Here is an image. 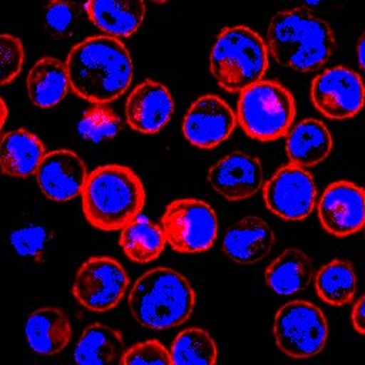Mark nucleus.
<instances>
[{
	"mask_svg": "<svg viewBox=\"0 0 365 365\" xmlns=\"http://www.w3.org/2000/svg\"><path fill=\"white\" fill-rule=\"evenodd\" d=\"M80 19V6L73 0H48L44 7V30L50 37L70 34Z\"/></svg>",
	"mask_w": 365,
	"mask_h": 365,
	"instance_id": "29",
	"label": "nucleus"
},
{
	"mask_svg": "<svg viewBox=\"0 0 365 365\" xmlns=\"http://www.w3.org/2000/svg\"><path fill=\"white\" fill-rule=\"evenodd\" d=\"M332 148L331 131L317 118H304L287 133L285 153L291 164L311 168L325 161Z\"/></svg>",
	"mask_w": 365,
	"mask_h": 365,
	"instance_id": "19",
	"label": "nucleus"
},
{
	"mask_svg": "<svg viewBox=\"0 0 365 365\" xmlns=\"http://www.w3.org/2000/svg\"><path fill=\"white\" fill-rule=\"evenodd\" d=\"M120 130L121 120L108 104H91L77 124L78 134L91 143L114 138Z\"/></svg>",
	"mask_w": 365,
	"mask_h": 365,
	"instance_id": "28",
	"label": "nucleus"
},
{
	"mask_svg": "<svg viewBox=\"0 0 365 365\" xmlns=\"http://www.w3.org/2000/svg\"><path fill=\"white\" fill-rule=\"evenodd\" d=\"M125 345L120 331L94 322L88 325L74 346V361L80 365L121 364Z\"/></svg>",
	"mask_w": 365,
	"mask_h": 365,
	"instance_id": "24",
	"label": "nucleus"
},
{
	"mask_svg": "<svg viewBox=\"0 0 365 365\" xmlns=\"http://www.w3.org/2000/svg\"><path fill=\"white\" fill-rule=\"evenodd\" d=\"M88 171L83 158L68 148L46 153L36 171L41 192L56 202H66L83 192Z\"/></svg>",
	"mask_w": 365,
	"mask_h": 365,
	"instance_id": "15",
	"label": "nucleus"
},
{
	"mask_svg": "<svg viewBox=\"0 0 365 365\" xmlns=\"http://www.w3.org/2000/svg\"><path fill=\"white\" fill-rule=\"evenodd\" d=\"M71 91L91 104H108L131 86L134 64L130 50L108 34L91 36L71 47L66 57Z\"/></svg>",
	"mask_w": 365,
	"mask_h": 365,
	"instance_id": "1",
	"label": "nucleus"
},
{
	"mask_svg": "<svg viewBox=\"0 0 365 365\" xmlns=\"http://www.w3.org/2000/svg\"><path fill=\"white\" fill-rule=\"evenodd\" d=\"M118 244L128 259L147 264L161 255L167 240L161 225L138 215L121 228Z\"/></svg>",
	"mask_w": 365,
	"mask_h": 365,
	"instance_id": "25",
	"label": "nucleus"
},
{
	"mask_svg": "<svg viewBox=\"0 0 365 365\" xmlns=\"http://www.w3.org/2000/svg\"><path fill=\"white\" fill-rule=\"evenodd\" d=\"M50 234L40 224H27L10 232V244L21 258L41 261L48 242Z\"/></svg>",
	"mask_w": 365,
	"mask_h": 365,
	"instance_id": "30",
	"label": "nucleus"
},
{
	"mask_svg": "<svg viewBox=\"0 0 365 365\" xmlns=\"http://www.w3.org/2000/svg\"><path fill=\"white\" fill-rule=\"evenodd\" d=\"M212 190L228 201H241L255 195L264 184L261 161L248 153L232 151L208 170Z\"/></svg>",
	"mask_w": 365,
	"mask_h": 365,
	"instance_id": "14",
	"label": "nucleus"
},
{
	"mask_svg": "<svg viewBox=\"0 0 365 365\" xmlns=\"http://www.w3.org/2000/svg\"><path fill=\"white\" fill-rule=\"evenodd\" d=\"M265 41L281 67L311 73L332 56L335 36L331 26L311 9L291 7L278 10L271 17Z\"/></svg>",
	"mask_w": 365,
	"mask_h": 365,
	"instance_id": "2",
	"label": "nucleus"
},
{
	"mask_svg": "<svg viewBox=\"0 0 365 365\" xmlns=\"http://www.w3.org/2000/svg\"><path fill=\"white\" fill-rule=\"evenodd\" d=\"M174 365H211L218 359V348L211 334L198 327L182 329L171 344Z\"/></svg>",
	"mask_w": 365,
	"mask_h": 365,
	"instance_id": "27",
	"label": "nucleus"
},
{
	"mask_svg": "<svg viewBox=\"0 0 365 365\" xmlns=\"http://www.w3.org/2000/svg\"><path fill=\"white\" fill-rule=\"evenodd\" d=\"M24 64L23 41L9 33L0 34V83H11L21 71Z\"/></svg>",
	"mask_w": 365,
	"mask_h": 365,
	"instance_id": "31",
	"label": "nucleus"
},
{
	"mask_svg": "<svg viewBox=\"0 0 365 365\" xmlns=\"http://www.w3.org/2000/svg\"><path fill=\"white\" fill-rule=\"evenodd\" d=\"M356 60L359 67L365 71V31L359 36L356 41Z\"/></svg>",
	"mask_w": 365,
	"mask_h": 365,
	"instance_id": "34",
	"label": "nucleus"
},
{
	"mask_svg": "<svg viewBox=\"0 0 365 365\" xmlns=\"http://www.w3.org/2000/svg\"><path fill=\"white\" fill-rule=\"evenodd\" d=\"M0 104H1V128L4 127V124H6V118H7V113H9V110H7V106H6V101L1 98L0 100Z\"/></svg>",
	"mask_w": 365,
	"mask_h": 365,
	"instance_id": "35",
	"label": "nucleus"
},
{
	"mask_svg": "<svg viewBox=\"0 0 365 365\" xmlns=\"http://www.w3.org/2000/svg\"><path fill=\"white\" fill-rule=\"evenodd\" d=\"M161 228L171 250L180 254H200L214 245L218 235V217L202 200L178 198L167 204Z\"/></svg>",
	"mask_w": 365,
	"mask_h": 365,
	"instance_id": "8",
	"label": "nucleus"
},
{
	"mask_svg": "<svg viewBox=\"0 0 365 365\" xmlns=\"http://www.w3.org/2000/svg\"><path fill=\"white\" fill-rule=\"evenodd\" d=\"M88 20L104 34L131 37L145 19L144 0H86Z\"/></svg>",
	"mask_w": 365,
	"mask_h": 365,
	"instance_id": "20",
	"label": "nucleus"
},
{
	"mask_svg": "<svg viewBox=\"0 0 365 365\" xmlns=\"http://www.w3.org/2000/svg\"><path fill=\"white\" fill-rule=\"evenodd\" d=\"M268 288L279 297L294 295L308 288L314 278V262L299 248H285L264 272Z\"/></svg>",
	"mask_w": 365,
	"mask_h": 365,
	"instance_id": "23",
	"label": "nucleus"
},
{
	"mask_svg": "<svg viewBox=\"0 0 365 365\" xmlns=\"http://www.w3.org/2000/svg\"><path fill=\"white\" fill-rule=\"evenodd\" d=\"M144 204V184L130 167L104 164L88 173L81 205L87 222L94 228L121 230L141 214Z\"/></svg>",
	"mask_w": 365,
	"mask_h": 365,
	"instance_id": "3",
	"label": "nucleus"
},
{
	"mask_svg": "<svg viewBox=\"0 0 365 365\" xmlns=\"http://www.w3.org/2000/svg\"><path fill=\"white\" fill-rule=\"evenodd\" d=\"M267 41L244 24L224 27L210 51V71L217 84L228 93L244 88L264 78L269 67Z\"/></svg>",
	"mask_w": 365,
	"mask_h": 365,
	"instance_id": "5",
	"label": "nucleus"
},
{
	"mask_svg": "<svg viewBox=\"0 0 365 365\" xmlns=\"http://www.w3.org/2000/svg\"><path fill=\"white\" fill-rule=\"evenodd\" d=\"M71 334L70 318L57 307H40L26 322L27 344L38 355L53 356L61 352L68 345Z\"/></svg>",
	"mask_w": 365,
	"mask_h": 365,
	"instance_id": "18",
	"label": "nucleus"
},
{
	"mask_svg": "<svg viewBox=\"0 0 365 365\" xmlns=\"http://www.w3.org/2000/svg\"><path fill=\"white\" fill-rule=\"evenodd\" d=\"M351 322L358 334L365 335V294L354 304L351 311Z\"/></svg>",
	"mask_w": 365,
	"mask_h": 365,
	"instance_id": "33",
	"label": "nucleus"
},
{
	"mask_svg": "<svg viewBox=\"0 0 365 365\" xmlns=\"http://www.w3.org/2000/svg\"><path fill=\"white\" fill-rule=\"evenodd\" d=\"M46 155L44 143L26 128L4 133L0 143V164L3 174L26 178L36 174Z\"/></svg>",
	"mask_w": 365,
	"mask_h": 365,
	"instance_id": "21",
	"label": "nucleus"
},
{
	"mask_svg": "<svg viewBox=\"0 0 365 365\" xmlns=\"http://www.w3.org/2000/svg\"><path fill=\"white\" fill-rule=\"evenodd\" d=\"M237 123L257 141H274L289 131L297 114L292 93L277 80H259L237 100Z\"/></svg>",
	"mask_w": 365,
	"mask_h": 365,
	"instance_id": "6",
	"label": "nucleus"
},
{
	"mask_svg": "<svg viewBox=\"0 0 365 365\" xmlns=\"http://www.w3.org/2000/svg\"><path fill=\"white\" fill-rule=\"evenodd\" d=\"M130 285L125 268L107 255L91 257L77 269L71 287L76 301L91 312H107L118 305Z\"/></svg>",
	"mask_w": 365,
	"mask_h": 365,
	"instance_id": "9",
	"label": "nucleus"
},
{
	"mask_svg": "<svg viewBox=\"0 0 365 365\" xmlns=\"http://www.w3.org/2000/svg\"><path fill=\"white\" fill-rule=\"evenodd\" d=\"M133 318L144 328L165 331L180 327L192 314L197 295L190 281L168 267L145 271L128 292Z\"/></svg>",
	"mask_w": 365,
	"mask_h": 365,
	"instance_id": "4",
	"label": "nucleus"
},
{
	"mask_svg": "<svg viewBox=\"0 0 365 365\" xmlns=\"http://www.w3.org/2000/svg\"><path fill=\"white\" fill-rule=\"evenodd\" d=\"M317 214L331 235H352L365 225V190L349 180L332 181L317 202Z\"/></svg>",
	"mask_w": 365,
	"mask_h": 365,
	"instance_id": "13",
	"label": "nucleus"
},
{
	"mask_svg": "<svg viewBox=\"0 0 365 365\" xmlns=\"http://www.w3.org/2000/svg\"><path fill=\"white\" fill-rule=\"evenodd\" d=\"M364 232H365V225H364Z\"/></svg>",
	"mask_w": 365,
	"mask_h": 365,
	"instance_id": "38",
	"label": "nucleus"
},
{
	"mask_svg": "<svg viewBox=\"0 0 365 365\" xmlns=\"http://www.w3.org/2000/svg\"><path fill=\"white\" fill-rule=\"evenodd\" d=\"M151 3H155V4H163V3H167V1H171V0H150Z\"/></svg>",
	"mask_w": 365,
	"mask_h": 365,
	"instance_id": "37",
	"label": "nucleus"
},
{
	"mask_svg": "<svg viewBox=\"0 0 365 365\" xmlns=\"http://www.w3.org/2000/svg\"><path fill=\"white\" fill-rule=\"evenodd\" d=\"M267 208L281 220L301 221L317 207V185L308 168L287 164L279 167L262 187Z\"/></svg>",
	"mask_w": 365,
	"mask_h": 365,
	"instance_id": "10",
	"label": "nucleus"
},
{
	"mask_svg": "<svg viewBox=\"0 0 365 365\" xmlns=\"http://www.w3.org/2000/svg\"><path fill=\"white\" fill-rule=\"evenodd\" d=\"M26 87L30 101L38 108H51L63 101L70 88L66 61L51 56L38 58L29 70Z\"/></svg>",
	"mask_w": 365,
	"mask_h": 365,
	"instance_id": "22",
	"label": "nucleus"
},
{
	"mask_svg": "<svg viewBox=\"0 0 365 365\" xmlns=\"http://www.w3.org/2000/svg\"><path fill=\"white\" fill-rule=\"evenodd\" d=\"M318 297L328 305L342 307L356 294V274L349 261L334 258L324 264L314 277Z\"/></svg>",
	"mask_w": 365,
	"mask_h": 365,
	"instance_id": "26",
	"label": "nucleus"
},
{
	"mask_svg": "<svg viewBox=\"0 0 365 365\" xmlns=\"http://www.w3.org/2000/svg\"><path fill=\"white\" fill-rule=\"evenodd\" d=\"M325 1H328V0H302V3L305 4V7H308V9H311V7H318V6L324 4Z\"/></svg>",
	"mask_w": 365,
	"mask_h": 365,
	"instance_id": "36",
	"label": "nucleus"
},
{
	"mask_svg": "<svg viewBox=\"0 0 365 365\" xmlns=\"http://www.w3.org/2000/svg\"><path fill=\"white\" fill-rule=\"evenodd\" d=\"M125 121L134 131L155 134L161 131L174 114L171 91L160 81L147 78L130 91L124 106Z\"/></svg>",
	"mask_w": 365,
	"mask_h": 365,
	"instance_id": "16",
	"label": "nucleus"
},
{
	"mask_svg": "<svg viewBox=\"0 0 365 365\" xmlns=\"http://www.w3.org/2000/svg\"><path fill=\"white\" fill-rule=\"evenodd\" d=\"M272 335L278 349L294 359L317 356L328 339V321L319 307L309 301H289L275 314Z\"/></svg>",
	"mask_w": 365,
	"mask_h": 365,
	"instance_id": "7",
	"label": "nucleus"
},
{
	"mask_svg": "<svg viewBox=\"0 0 365 365\" xmlns=\"http://www.w3.org/2000/svg\"><path fill=\"white\" fill-rule=\"evenodd\" d=\"M309 96L312 106L324 117L348 120L359 114L365 106V83L356 71L334 66L312 78Z\"/></svg>",
	"mask_w": 365,
	"mask_h": 365,
	"instance_id": "11",
	"label": "nucleus"
},
{
	"mask_svg": "<svg viewBox=\"0 0 365 365\" xmlns=\"http://www.w3.org/2000/svg\"><path fill=\"white\" fill-rule=\"evenodd\" d=\"M274 244L275 234L268 222L258 215H245L225 231L221 248L232 262L251 265L264 259Z\"/></svg>",
	"mask_w": 365,
	"mask_h": 365,
	"instance_id": "17",
	"label": "nucleus"
},
{
	"mask_svg": "<svg viewBox=\"0 0 365 365\" xmlns=\"http://www.w3.org/2000/svg\"><path fill=\"white\" fill-rule=\"evenodd\" d=\"M121 364L135 365V364H173L171 352L157 339H147L138 342L128 349L123 356Z\"/></svg>",
	"mask_w": 365,
	"mask_h": 365,
	"instance_id": "32",
	"label": "nucleus"
},
{
	"mask_svg": "<svg viewBox=\"0 0 365 365\" xmlns=\"http://www.w3.org/2000/svg\"><path fill=\"white\" fill-rule=\"evenodd\" d=\"M237 124V114L224 98L204 94L194 100L185 111L181 131L191 145L211 150L224 143Z\"/></svg>",
	"mask_w": 365,
	"mask_h": 365,
	"instance_id": "12",
	"label": "nucleus"
}]
</instances>
